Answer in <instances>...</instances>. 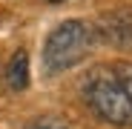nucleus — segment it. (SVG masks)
Segmentation results:
<instances>
[{"mask_svg":"<svg viewBox=\"0 0 132 129\" xmlns=\"http://www.w3.org/2000/svg\"><path fill=\"white\" fill-rule=\"evenodd\" d=\"M80 98L103 123H112V126H129L132 123L129 98H126L121 80L115 78V72L109 66H95L86 75V80L80 83Z\"/></svg>","mask_w":132,"mask_h":129,"instance_id":"1","label":"nucleus"},{"mask_svg":"<svg viewBox=\"0 0 132 129\" xmlns=\"http://www.w3.org/2000/svg\"><path fill=\"white\" fill-rule=\"evenodd\" d=\"M95 29L83 20H63L60 26H55L43 43V69L49 75L66 72L78 66V63L95 49Z\"/></svg>","mask_w":132,"mask_h":129,"instance_id":"2","label":"nucleus"},{"mask_svg":"<svg viewBox=\"0 0 132 129\" xmlns=\"http://www.w3.org/2000/svg\"><path fill=\"white\" fill-rule=\"evenodd\" d=\"M95 35L109 40L112 46L132 49V6H121V9H112V12L101 14Z\"/></svg>","mask_w":132,"mask_h":129,"instance_id":"3","label":"nucleus"},{"mask_svg":"<svg viewBox=\"0 0 132 129\" xmlns=\"http://www.w3.org/2000/svg\"><path fill=\"white\" fill-rule=\"evenodd\" d=\"M6 83H9V89L20 92V89H26L29 86V55L23 49H17L9 60V66H6Z\"/></svg>","mask_w":132,"mask_h":129,"instance_id":"4","label":"nucleus"},{"mask_svg":"<svg viewBox=\"0 0 132 129\" xmlns=\"http://www.w3.org/2000/svg\"><path fill=\"white\" fill-rule=\"evenodd\" d=\"M112 72H115V78L121 80L123 92H126V98H129V106H132V63H115Z\"/></svg>","mask_w":132,"mask_h":129,"instance_id":"5","label":"nucleus"},{"mask_svg":"<svg viewBox=\"0 0 132 129\" xmlns=\"http://www.w3.org/2000/svg\"><path fill=\"white\" fill-rule=\"evenodd\" d=\"M26 129H69V126L55 121V118H35V121L26 123Z\"/></svg>","mask_w":132,"mask_h":129,"instance_id":"6","label":"nucleus"}]
</instances>
